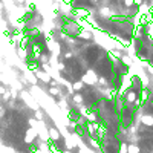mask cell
Masks as SVG:
<instances>
[{
	"instance_id": "1",
	"label": "cell",
	"mask_w": 153,
	"mask_h": 153,
	"mask_svg": "<svg viewBox=\"0 0 153 153\" xmlns=\"http://www.w3.org/2000/svg\"><path fill=\"white\" fill-rule=\"evenodd\" d=\"M83 83H86V84L92 86L93 83H98V77L95 75V72H87L84 77H83Z\"/></svg>"
},
{
	"instance_id": "2",
	"label": "cell",
	"mask_w": 153,
	"mask_h": 153,
	"mask_svg": "<svg viewBox=\"0 0 153 153\" xmlns=\"http://www.w3.org/2000/svg\"><path fill=\"white\" fill-rule=\"evenodd\" d=\"M35 77L40 78V80L44 81V83H49V81L52 80L51 73H48V72H44V71H35Z\"/></svg>"
},
{
	"instance_id": "3",
	"label": "cell",
	"mask_w": 153,
	"mask_h": 153,
	"mask_svg": "<svg viewBox=\"0 0 153 153\" xmlns=\"http://www.w3.org/2000/svg\"><path fill=\"white\" fill-rule=\"evenodd\" d=\"M49 139L51 141H58L60 139V133H58V130L57 129H49Z\"/></svg>"
},
{
	"instance_id": "4",
	"label": "cell",
	"mask_w": 153,
	"mask_h": 153,
	"mask_svg": "<svg viewBox=\"0 0 153 153\" xmlns=\"http://www.w3.org/2000/svg\"><path fill=\"white\" fill-rule=\"evenodd\" d=\"M28 51H29V49L22 48V46L17 48V54H18V57H20V58H26L28 57Z\"/></svg>"
},
{
	"instance_id": "5",
	"label": "cell",
	"mask_w": 153,
	"mask_h": 153,
	"mask_svg": "<svg viewBox=\"0 0 153 153\" xmlns=\"http://www.w3.org/2000/svg\"><path fill=\"white\" fill-rule=\"evenodd\" d=\"M73 101H75L77 104H81L84 100H83V95H81V93H75V95H73Z\"/></svg>"
},
{
	"instance_id": "6",
	"label": "cell",
	"mask_w": 153,
	"mask_h": 153,
	"mask_svg": "<svg viewBox=\"0 0 153 153\" xmlns=\"http://www.w3.org/2000/svg\"><path fill=\"white\" fill-rule=\"evenodd\" d=\"M83 86H84V83H83V81H77V83H73V90H81V89H83Z\"/></svg>"
},
{
	"instance_id": "7",
	"label": "cell",
	"mask_w": 153,
	"mask_h": 153,
	"mask_svg": "<svg viewBox=\"0 0 153 153\" xmlns=\"http://www.w3.org/2000/svg\"><path fill=\"white\" fill-rule=\"evenodd\" d=\"M35 118L38 121H41V118H43V113L40 112V110H35Z\"/></svg>"
},
{
	"instance_id": "8",
	"label": "cell",
	"mask_w": 153,
	"mask_h": 153,
	"mask_svg": "<svg viewBox=\"0 0 153 153\" xmlns=\"http://www.w3.org/2000/svg\"><path fill=\"white\" fill-rule=\"evenodd\" d=\"M49 92H51V95H58V89L57 87H51V89H49Z\"/></svg>"
},
{
	"instance_id": "9",
	"label": "cell",
	"mask_w": 153,
	"mask_h": 153,
	"mask_svg": "<svg viewBox=\"0 0 153 153\" xmlns=\"http://www.w3.org/2000/svg\"><path fill=\"white\" fill-rule=\"evenodd\" d=\"M129 152H130V153H138V147H135V146H129Z\"/></svg>"
},
{
	"instance_id": "10",
	"label": "cell",
	"mask_w": 153,
	"mask_h": 153,
	"mask_svg": "<svg viewBox=\"0 0 153 153\" xmlns=\"http://www.w3.org/2000/svg\"><path fill=\"white\" fill-rule=\"evenodd\" d=\"M89 2H90V3H92V5H97V3H98V2H100V0H89Z\"/></svg>"
}]
</instances>
